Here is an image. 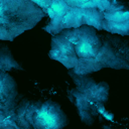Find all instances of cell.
<instances>
[{
  "instance_id": "obj_1",
  "label": "cell",
  "mask_w": 129,
  "mask_h": 129,
  "mask_svg": "<svg viewBox=\"0 0 129 129\" xmlns=\"http://www.w3.org/2000/svg\"><path fill=\"white\" fill-rule=\"evenodd\" d=\"M77 51L80 56L83 57H92L96 54V47L92 40L87 38L81 39L80 42L77 44Z\"/></svg>"
},
{
  "instance_id": "obj_2",
  "label": "cell",
  "mask_w": 129,
  "mask_h": 129,
  "mask_svg": "<svg viewBox=\"0 0 129 129\" xmlns=\"http://www.w3.org/2000/svg\"><path fill=\"white\" fill-rule=\"evenodd\" d=\"M37 120L41 122V125L44 127H54L56 125L54 115L51 112H49L46 108H42L37 113Z\"/></svg>"
},
{
  "instance_id": "obj_3",
  "label": "cell",
  "mask_w": 129,
  "mask_h": 129,
  "mask_svg": "<svg viewBox=\"0 0 129 129\" xmlns=\"http://www.w3.org/2000/svg\"><path fill=\"white\" fill-rule=\"evenodd\" d=\"M106 18L109 19V21L124 22V21H127L129 19V14L121 12V11H114V12L106 14Z\"/></svg>"
},
{
  "instance_id": "obj_4",
  "label": "cell",
  "mask_w": 129,
  "mask_h": 129,
  "mask_svg": "<svg viewBox=\"0 0 129 129\" xmlns=\"http://www.w3.org/2000/svg\"><path fill=\"white\" fill-rule=\"evenodd\" d=\"M50 8L55 13V16H58V17H62L63 13L67 11L66 4L62 1H52L50 4Z\"/></svg>"
},
{
  "instance_id": "obj_5",
  "label": "cell",
  "mask_w": 129,
  "mask_h": 129,
  "mask_svg": "<svg viewBox=\"0 0 129 129\" xmlns=\"http://www.w3.org/2000/svg\"><path fill=\"white\" fill-rule=\"evenodd\" d=\"M108 26L111 30H114L116 32H124L129 28V25L126 21L124 22H116V21H109Z\"/></svg>"
}]
</instances>
